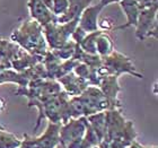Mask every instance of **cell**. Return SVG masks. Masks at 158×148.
<instances>
[{
	"label": "cell",
	"mask_w": 158,
	"mask_h": 148,
	"mask_svg": "<svg viewBox=\"0 0 158 148\" xmlns=\"http://www.w3.org/2000/svg\"><path fill=\"white\" fill-rule=\"evenodd\" d=\"M10 41L33 56L43 57L49 51L43 34V27L33 19L25 20L20 24V26L11 33Z\"/></svg>",
	"instance_id": "1"
},
{
	"label": "cell",
	"mask_w": 158,
	"mask_h": 148,
	"mask_svg": "<svg viewBox=\"0 0 158 148\" xmlns=\"http://www.w3.org/2000/svg\"><path fill=\"white\" fill-rule=\"evenodd\" d=\"M102 67L97 70L101 78L110 75L120 77L123 74H129V75L137 77L139 79L143 78V75L135 69L132 60L116 50H114L111 54H109L105 58H102Z\"/></svg>",
	"instance_id": "2"
},
{
	"label": "cell",
	"mask_w": 158,
	"mask_h": 148,
	"mask_svg": "<svg viewBox=\"0 0 158 148\" xmlns=\"http://www.w3.org/2000/svg\"><path fill=\"white\" fill-rule=\"evenodd\" d=\"M79 17L75 19L70 20L68 23L59 24L54 22V23H50L43 27V34L45 37L46 44L49 46V50L60 49L62 45H64L71 37V34L78 26Z\"/></svg>",
	"instance_id": "3"
},
{
	"label": "cell",
	"mask_w": 158,
	"mask_h": 148,
	"mask_svg": "<svg viewBox=\"0 0 158 148\" xmlns=\"http://www.w3.org/2000/svg\"><path fill=\"white\" fill-rule=\"evenodd\" d=\"M157 9L158 5L142 9L135 24V36L140 41L157 36Z\"/></svg>",
	"instance_id": "4"
},
{
	"label": "cell",
	"mask_w": 158,
	"mask_h": 148,
	"mask_svg": "<svg viewBox=\"0 0 158 148\" xmlns=\"http://www.w3.org/2000/svg\"><path fill=\"white\" fill-rule=\"evenodd\" d=\"M87 128V119L86 116L73 118L66 123L61 125L60 128V144L68 147L73 142H78L84 137Z\"/></svg>",
	"instance_id": "5"
},
{
	"label": "cell",
	"mask_w": 158,
	"mask_h": 148,
	"mask_svg": "<svg viewBox=\"0 0 158 148\" xmlns=\"http://www.w3.org/2000/svg\"><path fill=\"white\" fill-rule=\"evenodd\" d=\"M105 123L106 136L104 140L113 142V140H118L121 137L127 125V120L122 114L121 110H107L105 111Z\"/></svg>",
	"instance_id": "6"
},
{
	"label": "cell",
	"mask_w": 158,
	"mask_h": 148,
	"mask_svg": "<svg viewBox=\"0 0 158 148\" xmlns=\"http://www.w3.org/2000/svg\"><path fill=\"white\" fill-rule=\"evenodd\" d=\"M61 125L48 122L45 130L39 137H31L30 142L33 148H56L60 142Z\"/></svg>",
	"instance_id": "7"
},
{
	"label": "cell",
	"mask_w": 158,
	"mask_h": 148,
	"mask_svg": "<svg viewBox=\"0 0 158 148\" xmlns=\"http://www.w3.org/2000/svg\"><path fill=\"white\" fill-rule=\"evenodd\" d=\"M98 88L112 104L113 109H122L121 102L118 101V93L121 92V87L118 85V77L111 75L103 77L99 82Z\"/></svg>",
	"instance_id": "8"
},
{
	"label": "cell",
	"mask_w": 158,
	"mask_h": 148,
	"mask_svg": "<svg viewBox=\"0 0 158 148\" xmlns=\"http://www.w3.org/2000/svg\"><path fill=\"white\" fill-rule=\"evenodd\" d=\"M103 9H104V7L101 6L99 3L88 6L79 16L78 26L82 31H85L86 33H90V32H95V31L99 30L98 17Z\"/></svg>",
	"instance_id": "9"
},
{
	"label": "cell",
	"mask_w": 158,
	"mask_h": 148,
	"mask_svg": "<svg viewBox=\"0 0 158 148\" xmlns=\"http://www.w3.org/2000/svg\"><path fill=\"white\" fill-rule=\"evenodd\" d=\"M27 7H28L32 19L39 23L42 27H44L50 23L56 22V17L53 15L52 10L49 9L42 1H40V0H28Z\"/></svg>",
	"instance_id": "10"
},
{
	"label": "cell",
	"mask_w": 158,
	"mask_h": 148,
	"mask_svg": "<svg viewBox=\"0 0 158 148\" xmlns=\"http://www.w3.org/2000/svg\"><path fill=\"white\" fill-rule=\"evenodd\" d=\"M58 82L60 84V86L63 87V89H64L63 92L67 93L70 97L79 96L89 86V84L86 82L85 79L78 77L73 71L59 78Z\"/></svg>",
	"instance_id": "11"
},
{
	"label": "cell",
	"mask_w": 158,
	"mask_h": 148,
	"mask_svg": "<svg viewBox=\"0 0 158 148\" xmlns=\"http://www.w3.org/2000/svg\"><path fill=\"white\" fill-rule=\"evenodd\" d=\"M118 3L121 6L123 13L125 14L127 22L121 26L114 27V30H123V28L135 26L139 14L141 11V9H140V7L138 5V0H121Z\"/></svg>",
	"instance_id": "12"
},
{
	"label": "cell",
	"mask_w": 158,
	"mask_h": 148,
	"mask_svg": "<svg viewBox=\"0 0 158 148\" xmlns=\"http://www.w3.org/2000/svg\"><path fill=\"white\" fill-rule=\"evenodd\" d=\"M22 52V49L13 41L0 37V65L10 69L11 61L15 60Z\"/></svg>",
	"instance_id": "13"
},
{
	"label": "cell",
	"mask_w": 158,
	"mask_h": 148,
	"mask_svg": "<svg viewBox=\"0 0 158 148\" xmlns=\"http://www.w3.org/2000/svg\"><path fill=\"white\" fill-rule=\"evenodd\" d=\"M92 1L93 0H68L69 7L63 15L56 17V23L64 24L75 18H78L82 11L88 6H90Z\"/></svg>",
	"instance_id": "14"
},
{
	"label": "cell",
	"mask_w": 158,
	"mask_h": 148,
	"mask_svg": "<svg viewBox=\"0 0 158 148\" xmlns=\"http://www.w3.org/2000/svg\"><path fill=\"white\" fill-rule=\"evenodd\" d=\"M43 59V57L40 56H33L30 53L25 52L24 50H22V52L19 53V56L17 57L16 59L11 61L10 65V69L15 70L16 73H24L25 70L30 69L39 62H41Z\"/></svg>",
	"instance_id": "15"
},
{
	"label": "cell",
	"mask_w": 158,
	"mask_h": 148,
	"mask_svg": "<svg viewBox=\"0 0 158 148\" xmlns=\"http://www.w3.org/2000/svg\"><path fill=\"white\" fill-rule=\"evenodd\" d=\"M88 125L90 128L94 130L97 137H98L99 142H103L105 139L106 136V123H105V111L98 112V113H94L88 116H86Z\"/></svg>",
	"instance_id": "16"
},
{
	"label": "cell",
	"mask_w": 158,
	"mask_h": 148,
	"mask_svg": "<svg viewBox=\"0 0 158 148\" xmlns=\"http://www.w3.org/2000/svg\"><path fill=\"white\" fill-rule=\"evenodd\" d=\"M114 51V43L107 31H101L96 39V53L101 58H105Z\"/></svg>",
	"instance_id": "17"
},
{
	"label": "cell",
	"mask_w": 158,
	"mask_h": 148,
	"mask_svg": "<svg viewBox=\"0 0 158 148\" xmlns=\"http://www.w3.org/2000/svg\"><path fill=\"white\" fill-rule=\"evenodd\" d=\"M102 30H97L95 32H90L85 36V39L82 40L79 46L80 49L86 53H89V54H97L96 53V39L98 36L99 32Z\"/></svg>",
	"instance_id": "18"
},
{
	"label": "cell",
	"mask_w": 158,
	"mask_h": 148,
	"mask_svg": "<svg viewBox=\"0 0 158 148\" xmlns=\"http://www.w3.org/2000/svg\"><path fill=\"white\" fill-rule=\"evenodd\" d=\"M76 46H77L76 43L73 42V41H71V40H69L64 45H62L58 50H53L52 52L58 59H60L61 61H64V60L73 59V53H75Z\"/></svg>",
	"instance_id": "19"
},
{
	"label": "cell",
	"mask_w": 158,
	"mask_h": 148,
	"mask_svg": "<svg viewBox=\"0 0 158 148\" xmlns=\"http://www.w3.org/2000/svg\"><path fill=\"white\" fill-rule=\"evenodd\" d=\"M19 145L20 139L3 129L0 133V148H18Z\"/></svg>",
	"instance_id": "20"
},
{
	"label": "cell",
	"mask_w": 158,
	"mask_h": 148,
	"mask_svg": "<svg viewBox=\"0 0 158 148\" xmlns=\"http://www.w3.org/2000/svg\"><path fill=\"white\" fill-rule=\"evenodd\" d=\"M69 7L68 0H53L52 13L56 17H59L66 13Z\"/></svg>",
	"instance_id": "21"
},
{
	"label": "cell",
	"mask_w": 158,
	"mask_h": 148,
	"mask_svg": "<svg viewBox=\"0 0 158 148\" xmlns=\"http://www.w3.org/2000/svg\"><path fill=\"white\" fill-rule=\"evenodd\" d=\"M138 5L140 7V9L142 10L152 6H155V5H158V3L157 0H138Z\"/></svg>",
	"instance_id": "22"
},
{
	"label": "cell",
	"mask_w": 158,
	"mask_h": 148,
	"mask_svg": "<svg viewBox=\"0 0 158 148\" xmlns=\"http://www.w3.org/2000/svg\"><path fill=\"white\" fill-rule=\"evenodd\" d=\"M121 0H99V5L103 7H106L107 5H110V3H113V2H120Z\"/></svg>",
	"instance_id": "23"
},
{
	"label": "cell",
	"mask_w": 158,
	"mask_h": 148,
	"mask_svg": "<svg viewBox=\"0 0 158 148\" xmlns=\"http://www.w3.org/2000/svg\"><path fill=\"white\" fill-rule=\"evenodd\" d=\"M40 1H42L44 5H45L49 9L52 10V5H53V0H40Z\"/></svg>",
	"instance_id": "24"
},
{
	"label": "cell",
	"mask_w": 158,
	"mask_h": 148,
	"mask_svg": "<svg viewBox=\"0 0 158 148\" xmlns=\"http://www.w3.org/2000/svg\"><path fill=\"white\" fill-rule=\"evenodd\" d=\"M5 108H6V101H5L2 97H0V112L3 111Z\"/></svg>",
	"instance_id": "25"
},
{
	"label": "cell",
	"mask_w": 158,
	"mask_h": 148,
	"mask_svg": "<svg viewBox=\"0 0 158 148\" xmlns=\"http://www.w3.org/2000/svg\"><path fill=\"white\" fill-rule=\"evenodd\" d=\"M56 148H67V147H66V146H63L62 144H60V142H59V144L56 145Z\"/></svg>",
	"instance_id": "26"
},
{
	"label": "cell",
	"mask_w": 158,
	"mask_h": 148,
	"mask_svg": "<svg viewBox=\"0 0 158 148\" xmlns=\"http://www.w3.org/2000/svg\"><path fill=\"white\" fill-rule=\"evenodd\" d=\"M142 148H157V147H156V146H152H152H148V147H146V146H142Z\"/></svg>",
	"instance_id": "27"
},
{
	"label": "cell",
	"mask_w": 158,
	"mask_h": 148,
	"mask_svg": "<svg viewBox=\"0 0 158 148\" xmlns=\"http://www.w3.org/2000/svg\"><path fill=\"white\" fill-rule=\"evenodd\" d=\"M2 130H3V128H2V127H1V125H0V133L2 132Z\"/></svg>",
	"instance_id": "28"
}]
</instances>
